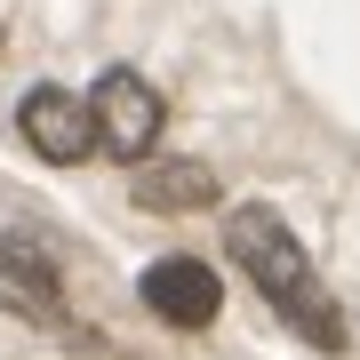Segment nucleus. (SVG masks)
Instances as JSON below:
<instances>
[{"label":"nucleus","instance_id":"1","mask_svg":"<svg viewBox=\"0 0 360 360\" xmlns=\"http://www.w3.org/2000/svg\"><path fill=\"white\" fill-rule=\"evenodd\" d=\"M224 248H232V264L264 288V304L288 312V328L304 336V345L345 352V312H336V296L312 281V257L296 248V232L272 217V208H232L224 217Z\"/></svg>","mask_w":360,"mask_h":360},{"label":"nucleus","instance_id":"2","mask_svg":"<svg viewBox=\"0 0 360 360\" xmlns=\"http://www.w3.org/2000/svg\"><path fill=\"white\" fill-rule=\"evenodd\" d=\"M89 120H96V153H112V160H144L160 144V129H168V104H160V89L144 72H104L96 80V96H89Z\"/></svg>","mask_w":360,"mask_h":360},{"label":"nucleus","instance_id":"3","mask_svg":"<svg viewBox=\"0 0 360 360\" xmlns=\"http://www.w3.org/2000/svg\"><path fill=\"white\" fill-rule=\"evenodd\" d=\"M16 129H25V144H32L49 168H72V160L96 153L89 96H72V89H32L25 104H16Z\"/></svg>","mask_w":360,"mask_h":360},{"label":"nucleus","instance_id":"4","mask_svg":"<svg viewBox=\"0 0 360 360\" xmlns=\"http://www.w3.org/2000/svg\"><path fill=\"white\" fill-rule=\"evenodd\" d=\"M144 304L160 312L168 328H208L224 312V281L208 272L200 257H160V264H144Z\"/></svg>","mask_w":360,"mask_h":360},{"label":"nucleus","instance_id":"5","mask_svg":"<svg viewBox=\"0 0 360 360\" xmlns=\"http://www.w3.org/2000/svg\"><path fill=\"white\" fill-rule=\"evenodd\" d=\"M0 312H16V321H40V328L65 321L56 264H49V248H40V240H25V232H8V240H0Z\"/></svg>","mask_w":360,"mask_h":360},{"label":"nucleus","instance_id":"6","mask_svg":"<svg viewBox=\"0 0 360 360\" xmlns=\"http://www.w3.org/2000/svg\"><path fill=\"white\" fill-rule=\"evenodd\" d=\"M129 193H136V208H153V217H193V208L217 200V176H208V160H144Z\"/></svg>","mask_w":360,"mask_h":360}]
</instances>
